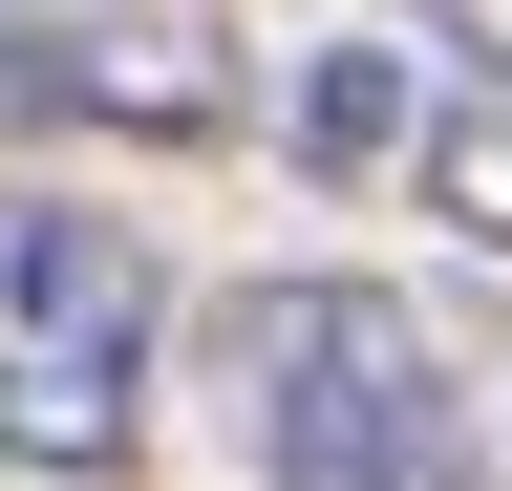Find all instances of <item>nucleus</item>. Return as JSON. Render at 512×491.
Wrapping results in <instances>:
<instances>
[{"instance_id":"1","label":"nucleus","mask_w":512,"mask_h":491,"mask_svg":"<svg viewBox=\"0 0 512 491\" xmlns=\"http://www.w3.org/2000/svg\"><path fill=\"white\" fill-rule=\"evenodd\" d=\"M192 385H214L235 470L256 491H491L470 449V363L427 342V299L384 278H235L214 321H192Z\"/></svg>"},{"instance_id":"4","label":"nucleus","mask_w":512,"mask_h":491,"mask_svg":"<svg viewBox=\"0 0 512 491\" xmlns=\"http://www.w3.org/2000/svg\"><path fill=\"white\" fill-rule=\"evenodd\" d=\"M299 171H427L448 86H427V22H363V43H299Z\"/></svg>"},{"instance_id":"6","label":"nucleus","mask_w":512,"mask_h":491,"mask_svg":"<svg viewBox=\"0 0 512 491\" xmlns=\"http://www.w3.org/2000/svg\"><path fill=\"white\" fill-rule=\"evenodd\" d=\"M384 22H427L448 65H512V0H384Z\"/></svg>"},{"instance_id":"5","label":"nucleus","mask_w":512,"mask_h":491,"mask_svg":"<svg viewBox=\"0 0 512 491\" xmlns=\"http://www.w3.org/2000/svg\"><path fill=\"white\" fill-rule=\"evenodd\" d=\"M406 193L470 235V257H512V65H448V129H427V171Z\"/></svg>"},{"instance_id":"3","label":"nucleus","mask_w":512,"mask_h":491,"mask_svg":"<svg viewBox=\"0 0 512 491\" xmlns=\"http://www.w3.org/2000/svg\"><path fill=\"white\" fill-rule=\"evenodd\" d=\"M235 86H256L235 0H0V129L192 150V129H235Z\"/></svg>"},{"instance_id":"2","label":"nucleus","mask_w":512,"mask_h":491,"mask_svg":"<svg viewBox=\"0 0 512 491\" xmlns=\"http://www.w3.org/2000/svg\"><path fill=\"white\" fill-rule=\"evenodd\" d=\"M150 342H171L150 235L86 193H0V470L107 491L150 449Z\"/></svg>"}]
</instances>
